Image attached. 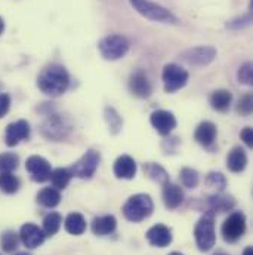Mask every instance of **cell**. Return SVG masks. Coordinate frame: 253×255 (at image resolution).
Segmentation results:
<instances>
[{
	"label": "cell",
	"mask_w": 253,
	"mask_h": 255,
	"mask_svg": "<svg viewBox=\"0 0 253 255\" xmlns=\"http://www.w3.org/2000/svg\"><path fill=\"white\" fill-rule=\"evenodd\" d=\"M39 89L49 97H60L70 86V74L60 64L45 67L37 77Z\"/></svg>",
	"instance_id": "6da1fadb"
},
{
	"label": "cell",
	"mask_w": 253,
	"mask_h": 255,
	"mask_svg": "<svg viewBox=\"0 0 253 255\" xmlns=\"http://www.w3.org/2000/svg\"><path fill=\"white\" fill-rule=\"evenodd\" d=\"M154 205L148 194L138 193L130 196L123 205V215L132 223H141L153 214Z\"/></svg>",
	"instance_id": "7a4b0ae2"
},
{
	"label": "cell",
	"mask_w": 253,
	"mask_h": 255,
	"mask_svg": "<svg viewBox=\"0 0 253 255\" xmlns=\"http://www.w3.org/2000/svg\"><path fill=\"white\" fill-rule=\"evenodd\" d=\"M194 238L198 250L201 253L210 251L216 244V233H215V215L212 211L206 212L194 229Z\"/></svg>",
	"instance_id": "3957f363"
},
{
	"label": "cell",
	"mask_w": 253,
	"mask_h": 255,
	"mask_svg": "<svg viewBox=\"0 0 253 255\" xmlns=\"http://www.w3.org/2000/svg\"><path fill=\"white\" fill-rule=\"evenodd\" d=\"M133 9L141 13L142 16L156 21V22H166V24H176L178 18L166 7L151 0H129Z\"/></svg>",
	"instance_id": "277c9868"
},
{
	"label": "cell",
	"mask_w": 253,
	"mask_h": 255,
	"mask_svg": "<svg viewBox=\"0 0 253 255\" xmlns=\"http://www.w3.org/2000/svg\"><path fill=\"white\" fill-rule=\"evenodd\" d=\"M129 40L122 34H110L98 42L99 54L102 55L104 60L108 61H117L123 58L129 51Z\"/></svg>",
	"instance_id": "5b68a950"
},
{
	"label": "cell",
	"mask_w": 253,
	"mask_h": 255,
	"mask_svg": "<svg viewBox=\"0 0 253 255\" xmlns=\"http://www.w3.org/2000/svg\"><path fill=\"white\" fill-rule=\"evenodd\" d=\"M71 122L61 115H51L40 127V132L45 138L52 141H63L71 132Z\"/></svg>",
	"instance_id": "8992f818"
},
{
	"label": "cell",
	"mask_w": 253,
	"mask_h": 255,
	"mask_svg": "<svg viewBox=\"0 0 253 255\" xmlns=\"http://www.w3.org/2000/svg\"><path fill=\"white\" fill-rule=\"evenodd\" d=\"M188 71L184 70L181 65L178 64H168L163 68L162 73V79H163V85H165V91L169 94H173L179 89H182L187 82H188Z\"/></svg>",
	"instance_id": "52a82bcc"
},
{
	"label": "cell",
	"mask_w": 253,
	"mask_h": 255,
	"mask_svg": "<svg viewBox=\"0 0 253 255\" xmlns=\"http://www.w3.org/2000/svg\"><path fill=\"white\" fill-rule=\"evenodd\" d=\"M222 238L225 242L228 244H234L237 241H240L246 232V217L243 212L237 211L233 212L222 224Z\"/></svg>",
	"instance_id": "ba28073f"
},
{
	"label": "cell",
	"mask_w": 253,
	"mask_h": 255,
	"mask_svg": "<svg viewBox=\"0 0 253 255\" xmlns=\"http://www.w3.org/2000/svg\"><path fill=\"white\" fill-rule=\"evenodd\" d=\"M99 160H101V154L96 150H89L68 169L71 171L73 177H77V178H82V180H87V178H90L96 172Z\"/></svg>",
	"instance_id": "9c48e42d"
},
{
	"label": "cell",
	"mask_w": 253,
	"mask_h": 255,
	"mask_svg": "<svg viewBox=\"0 0 253 255\" xmlns=\"http://www.w3.org/2000/svg\"><path fill=\"white\" fill-rule=\"evenodd\" d=\"M181 58L190 65L204 67L216 58V49L213 46H195L184 51Z\"/></svg>",
	"instance_id": "30bf717a"
},
{
	"label": "cell",
	"mask_w": 253,
	"mask_h": 255,
	"mask_svg": "<svg viewBox=\"0 0 253 255\" xmlns=\"http://www.w3.org/2000/svg\"><path fill=\"white\" fill-rule=\"evenodd\" d=\"M25 169L30 172L31 178L36 181V183H45L51 178V172H52V168H51V163L42 157V156H30L25 162Z\"/></svg>",
	"instance_id": "8fae6325"
},
{
	"label": "cell",
	"mask_w": 253,
	"mask_h": 255,
	"mask_svg": "<svg viewBox=\"0 0 253 255\" xmlns=\"http://www.w3.org/2000/svg\"><path fill=\"white\" fill-rule=\"evenodd\" d=\"M30 132L31 128L27 121H16L9 124L4 132V142L7 147H15L18 145L21 141L28 139L30 138Z\"/></svg>",
	"instance_id": "7c38bea8"
},
{
	"label": "cell",
	"mask_w": 253,
	"mask_h": 255,
	"mask_svg": "<svg viewBox=\"0 0 253 255\" xmlns=\"http://www.w3.org/2000/svg\"><path fill=\"white\" fill-rule=\"evenodd\" d=\"M45 233L42 229H39L36 224L27 223L21 227L19 230V241L22 242L24 247H27L28 250H34L39 248L43 242H45Z\"/></svg>",
	"instance_id": "4fadbf2b"
},
{
	"label": "cell",
	"mask_w": 253,
	"mask_h": 255,
	"mask_svg": "<svg viewBox=\"0 0 253 255\" xmlns=\"http://www.w3.org/2000/svg\"><path fill=\"white\" fill-rule=\"evenodd\" d=\"M150 122L160 135H169L176 128V119H175L173 113H170L168 110H157V112L151 113Z\"/></svg>",
	"instance_id": "5bb4252c"
},
{
	"label": "cell",
	"mask_w": 253,
	"mask_h": 255,
	"mask_svg": "<svg viewBox=\"0 0 253 255\" xmlns=\"http://www.w3.org/2000/svg\"><path fill=\"white\" fill-rule=\"evenodd\" d=\"M129 89L138 98H148L151 95V83L144 71H135L129 77Z\"/></svg>",
	"instance_id": "9a60e30c"
},
{
	"label": "cell",
	"mask_w": 253,
	"mask_h": 255,
	"mask_svg": "<svg viewBox=\"0 0 253 255\" xmlns=\"http://www.w3.org/2000/svg\"><path fill=\"white\" fill-rule=\"evenodd\" d=\"M147 241L157 248H166L172 242V232L165 224H156L147 232Z\"/></svg>",
	"instance_id": "2e32d148"
},
{
	"label": "cell",
	"mask_w": 253,
	"mask_h": 255,
	"mask_svg": "<svg viewBox=\"0 0 253 255\" xmlns=\"http://www.w3.org/2000/svg\"><path fill=\"white\" fill-rule=\"evenodd\" d=\"M216 133H218L216 125L209 122V121H204V122H201L197 127L195 132H194V138H195V141L198 144H201L203 147L209 148V147L213 145V142L216 139Z\"/></svg>",
	"instance_id": "e0dca14e"
},
{
	"label": "cell",
	"mask_w": 253,
	"mask_h": 255,
	"mask_svg": "<svg viewBox=\"0 0 253 255\" xmlns=\"http://www.w3.org/2000/svg\"><path fill=\"white\" fill-rule=\"evenodd\" d=\"M114 175L120 180H132L136 175V162L129 154H122L114 162Z\"/></svg>",
	"instance_id": "ac0fdd59"
},
{
	"label": "cell",
	"mask_w": 253,
	"mask_h": 255,
	"mask_svg": "<svg viewBox=\"0 0 253 255\" xmlns=\"http://www.w3.org/2000/svg\"><path fill=\"white\" fill-rule=\"evenodd\" d=\"M163 202L168 209H176L184 202V191L178 184L166 183L163 184Z\"/></svg>",
	"instance_id": "d6986e66"
},
{
	"label": "cell",
	"mask_w": 253,
	"mask_h": 255,
	"mask_svg": "<svg viewBox=\"0 0 253 255\" xmlns=\"http://www.w3.org/2000/svg\"><path fill=\"white\" fill-rule=\"evenodd\" d=\"M117 227V220L114 215H104L98 217L92 221V232L96 236H107L113 233Z\"/></svg>",
	"instance_id": "ffe728a7"
},
{
	"label": "cell",
	"mask_w": 253,
	"mask_h": 255,
	"mask_svg": "<svg viewBox=\"0 0 253 255\" xmlns=\"http://www.w3.org/2000/svg\"><path fill=\"white\" fill-rule=\"evenodd\" d=\"M209 101H210V106H212L213 110L224 113V112H227V110L230 109V106H231L233 94H231L230 91H227V89H218V91H213V92H212Z\"/></svg>",
	"instance_id": "44dd1931"
},
{
	"label": "cell",
	"mask_w": 253,
	"mask_h": 255,
	"mask_svg": "<svg viewBox=\"0 0 253 255\" xmlns=\"http://www.w3.org/2000/svg\"><path fill=\"white\" fill-rule=\"evenodd\" d=\"M248 165V156L246 151L240 147H236L230 151L227 157V166L231 172H242Z\"/></svg>",
	"instance_id": "7402d4cb"
},
{
	"label": "cell",
	"mask_w": 253,
	"mask_h": 255,
	"mask_svg": "<svg viewBox=\"0 0 253 255\" xmlns=\"http://www.w3.org/2000/svg\"><path fill=\"white\" fill-rule=\"evenodd\" d=\"M65 230L70 233V235H74V236H79V235H83L86 232V220L82 214L79 212H71L67 218H65Z\"/></svg>",
	"instance_id": "603a6c76"
},
{
	"label": "cell",
	"mask_w": 253,
	"mask_h": 255,
	"mask_svg": "<svg viewBox=\"0 0 253 255\" xmlns=\"http://www.w3.org/2000/svg\"><path fill=\"white\" fill-rule=\"evenodd\" d=\"M37 202L45 208H55L61 202V193L55 187H45L43 190L39 191Z\"/></svg>",
	"instance_id": "cb8c5ba5"
},
{
	"label": "cell",
	"mask_w": 253,
	"mask_h": 255,
	"mask_svg": "<svg viewBox=\"0 0 253 255\" xmlns=\"http://www.w3.org/2000/svg\"><path fill=\"white\" fill-rule=\"evenodd\" d=\"M209 205L212 208V212H224V211H230L234 208L236 202L231 196H225V194H213L209 197Z\"/></svg>",
	"instance_id": "d4e9b609"
},
{
	"label": "cell",
	"mask_w": 253,
	"mask_h": 255,
	"mask_svg": "<svg viewBox=\"0 0 253 255\" xmlns=\"http://www.w3.org/2000/svg\"><path fill=\"white\" fill-rule=\"evenodd\" d=\"M73 174L68 168H57L51 172V183L57 190H64L70 184Z\"/></svg>",
	"instance_id": "484cf974"
},
{
	"label": "cell",
	"mask_w": 253,
	"mask_h": 255,
	"mask_svg": "<svg viewBox=\"0 0 253 255\" xmlns=\"http://www.w3.org/2000/svg\"><path fill=\"white\" fill-rule=\"evenodd\" d=\"M144 172L147 174L148 178H151L153 181H156V183H159V184H166V183L169 181L168 172L165 171V168H162V166L157 165V163H153V162L145 163V165H144Z\"/></svg>",
	"instance_id": "4316f807"
},
{
	"label": "cell",
	"mask_w": 253,
	"mask_h": 255,
	"mask_svg": "<svg viewBox=\"0 0 253 255\" xmlns=\"http://www.w3.org/2000/svg\"><path fill=\"white\" fill-rule=\"evenodd\" d=\"M63 224V217L58 212H51L43 218V233L45 236H54L60 232Z\"/></svg>",
	"instance_id": "83f0119b"
},
{
	"label": "cell",
	"mask_w": 253,
	"mask_h": 255,
	"mask_svg": "<svg viewBox=\"0 0 253 255\" xmlns=\"http://www.w3.org/2000/svg\"><path fill=\"white\" fill-rule=\"evenodd\" d=\"M19 189V180L12 172H0V190L6 194H13Z\"/></svg>",
	"instance_id": "f1b7e54d"
},
{
	"label": "cell",
	"mask_w": 253,
	"mask_h": 255,
	"mask_svg": "<svg viewBox=\"0 0 253 255\" xmlns=\"http://www.w3.org/2000/svg\"><path fill=\"white\" fill-rule=\"evenodd\" d=\"M104 116H105V121H107V125L111 133H119L122 130L123 127V121L120 118V115L113 109V107H107L105 112H104Z\"/></svg>",
	"instance_id": "f546056e"
},
{
	"label": "cell",
	"mask_w": 253,
	"mask_h": 255,
	"mask_svg": "<svg viewBox=\"0 0 253 255\" xmlns=\"http://www.w3.org/2000/svg\"><path fill=\"white\" fill-rule=\"evenodd\" d=\"M0 245H1V250L4 253H13L19 245V235H16L12 230L4 232L1 235V239H0Z\"/></svg>",
	"instance_id": "4dcf8cb0"
},
{
	"label": "cell",
	"mask_w": 253,
	"mask_h": 255,
	"mask_svg": "<svg viewBox=\"0 0 253 255\" xmlns=\"http://www.w3.org/2000/svg\"><path fill=\"white\" fill-rule=\"evenodd\" d=\"M19 157L15 153H0V172H12L18 168Z\"/></svg>",
	"instance_id": "1f68e13d"
},
{
	"label": "cell",
	"mask_w": 253,
	"mask_h": 255,
	"mask_svg": "<svg viewBox=\"0 0 253 255\" xmlns=\"http://www.w3.org/2000/svg\"><path fill=\"white\" fill-rule=\"evenodd\" d=\"M198 180H200V177H198V172L195 169H192V168H182L181 169L182 186H185L188 189H194V187H197Z\"/></svg>",
	"instance_id": "d6a6232c"
},
{
	"label": "cell",
	"mask_w": 253,
	"mask_h": 255,
	"mask_svg": "<svg viewBox=\"0 0 253 255\" xmlns=\"http://www.w3.org/2000/svg\"><path fill=\"white\" fill-rule=\"evenodd\" d=\"M206 183L209 187L218 189L219 191L227 187V178L221 172H209V175L206 177Z\"/></svg>",
	"instance_id": "836d02e7"
},
{
	"label": "cell",
	"mask_w": 253,
	"mask_h": 255,
	"mask_svg": "<svg viewBox=\"0 0 253 255\" xmlns=\"http://www.w3.org/2000/svg\"><path fill=\"white\" fill-rule=\"evenodd\" d=\"M252 63H245L240 68H239V73H237V77H239V82L243 83V85H248L251 86L253 83V70H252Z\"/></svg>",
	"instance_id": "e575fe53"
},
{
	"label": "cell",
	"mask_w": 253,
	"mask_h": 255,
	"mask_svg": "<svg viewBox=\"0 0 253 255\" xmlns=\"http://www.w3.org/2000/svg\"><path fill=\"white\" fill-rule=\"evenodd\" d=\"M237 112L243 116H249L252 113V95L251 94H246L245 97L240 98L237 104Z\"/></svg>",
	"instance_id": "d590c367"
},
{
	"label": "cell",
	"mask_w": 253,
	"mask_h": 255,
	"mask_svg": "<svg viewBox=\"0 0 253 255\" xmlns=\"http://www.w3.org/2000/svg\"><path fill=\"white\" fill-rule=\"evenodd\" d=\"M251 21H252V16H251V13H248V15H245V16H242V18H237V19L230 21V22L227 24V27H230V28H233V30H239V28H243V27L249 25Z\"/></svg>",
	"instance_id": "8d00e7d4"
},
{
	"label": "cell",
	"mask_w": 253,
	"mask_h": 255,
	"mask_svg": "<svg viewBox=\"0 0 253 255\" xmlns=\"http://www.w3.org/2000/svg\"><path fill=\"white\" fill-rule=\"evenodd\" d=\"M10 107V97L7 94H0V119L9 112Z\"/></svg>",
	"instance_id": "74e56055"
},
{
	"label": "cell",
	"mask_w": 253,
	"mask_h": 255,
	"mask_svg": "<svg viewBox=\"0 0 253 255\" xmlns=\"http://www.w3.org/2000/svg\"><path fill=\"white\" fill-rule=\"evenodd\" d=\"M240 136H242V139L245 141V144H246L248 147H252V144H253L252 128H245V129L240 132Z\"/></svg>",
	"instance_id": "f35d334b"
},
{
	"label": "cell",
	"mask_w": 253,
	"mask_h": 255,
	"mask_svg": "<svg viewBox=\"0 0 253 255\" xmlns=\"http://www.w3.org/2000/svg\"><path fill=\"white\" fill-rule=\"evenodd\" d=\"M3 30H4V21H3V18L0 16V36H1Z\"/></svg>",
	"instance_id": "ab89813d"
},
{
	"label": "cell",
	"mask_w": 253,
	"mask_h": 255,
	"mask_svg": "<svg viewBox=\"0 0 253 255\" xmlns=\"http://www.w3.org/2000/svg\"><path fill=\"white\" fill-rule=\"evenodd\" d=\"M243 255H253V250L251 248V247H248L246 250H245V253H243Z\"/></svg>",
	"instance_id": "60d3db41"
},
{
	"label": "cell",
	"mask_w": 253,
	"mask_h": 255,
	"mask_svg": "<svg viewBox=\"0 0 253 255\" xmlns=\"http://www.w3.org/2000/svg\"><path fill=\"white\" fill-rule=\"evenodd\" d=\"M15 255H31V254H27V253H18V254Z\"/></svg>",
	"instance_id": "b9f144b4"
},
{
	"label": "cell",
	"mask_w": 253,
	"mask_h": 255,
	"mask_svg": "<svg viewBox=\"0 0 253 255\" xmlns=\"http://www.w3.org/2000/svg\"><path fill=\"white\" fill-rule=\"evenodd\" d=\"M169 255H184V254H181V253H172V254H169Z\"/></svg>",
	"instance_id": "7bdbcfd3"
},
{
	"label": "cell",
	"mask_w": 253,
	"mask_h": 255,
	"mask_svg": "<svg viewBox=\"0 0 253 255\" xmlns=\"http://www.w3.org/2000/svg\"><path fill=\"white\" fill-rule=\"evenodd\" d=\"M215 255H228V254H224V253H218V254H215Z\"/></svg>",
	"instance_id": "ee69618b"
}]
</instances>
